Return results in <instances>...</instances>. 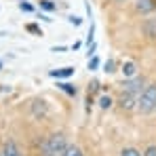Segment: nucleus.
I'll use <instances>...</instances> for the list:
<instances>
[{"label":"nucleus","mask_w":156,"mask_h":156,"mask_svg":"<svg viewBox=\"0 0 156 156\" xmlns=\"http://www.w3.org/2000/svg\"><path fill=\"white\" fill-rule=\"evenodd\" d=\"M66 150H68V144L63 133H53L42 144V156H63Z\"/></svg>","instance_id":"1"},{"label":"nucleus","mask_w":156,"mask_h":156,"mask_svg":"<svg viewBox=\"0 0 156 156\" xmlns=\"http://www.w3.org/2000/svg\"><path fill=\"white\" fill-rule=\"evenodd\" d=\"M137 110L141 114H150L156 110V84H148L144 87L139 99H137Z\"/></svg>","instance_id":"2"},{"label":"nucleus","mask_w":156,"mask_h":156,"mask_svg":"<svg viewBox=\"0 0 156 156\" xmlns=\"http://www.w3.org/2000/svg\"><path fill=\"white\" fill-rule=\"evenodd\" d=\"M144 87V78L141 76H133V78H127L122 82V93H133V95H141V89Z\"/></svg>","instance_id":"3"},{"label":"nucleus","mask_w":156,"mask_h":156,"mask_svg":"<svg viewBox=\"0 0 156 156\" xmlns=\"http://www.w3.org/2000/svg\"><path fill=\"white\" fill-rule=\"evenodd\" d=\"M133 6L137 15H150L156 11V0H133Z\"/></svg>","instance_id":"4"},{"label":"nucleus","mask_w":156,"mask_h":156,"mask_svg":"<svg viewBox=\"0 0 156 156\" xmlns=\"http://www.w3.org/2000/svg\"><path fill=\"white\" fill-rule=\"evenodd\" d=\"M137 99H139V95H133V93H122V97L118 99V104L122 110H133V108H137Z\"/></svg>","instance_id":"5"},{"label":"nucleus","mask_w":156,"mask_h":156,"mask_svg":"<svg viewBox=\"0 0 156 156\" xmlns=\"http://www.w3.org/2000/svg\"><path fill=\"white\" fill-rule=\"evenodd\" d=\"M0 156H21V152H19V148H17V144H15L13 139H9V141H4Z\"/></svg>","instance_id":"6"},{"label":"nucleus","mask_w":156,"mask_h":156,"mask_svg":"<svg viewBox=\"0 0 156 156\" xmlns=\"http://www.w3.org/2000/svg\"><path fill=\"white\" fill-rule=\"evenodd\" d=\"M49 76L51 78H70V76H74V68L68 66V68H61V70H51Z\"/></svg>","instance_id":"7"},{"label":"nucleus","mask_w":156,"mask_h":156,"mask_svg":"<svg viewBox=\"0 0 156 156\" xmlns=\"http://www.w3.org/2000/svg\"><path fill=\"white\" fill-rule=\"evenodd\" d=\"M120 72L125 74V78H133V76H137V66L133 61H125L122 68H120Z\"/></svg>","instance_id":"8"},{"label":"nucleus","mask_w":156,"mask_h":156,"mask_svg":"<svg viewBox=\"0 0 156 156\" xmlns=\"http://www.w3.org/2000/svg\"><path fill=\"white\" fill-rule=\"evenodd\" d=\"M59 89H61L63 93H68L70 97H76V87H72L70 82H61V84H59Z\"/></svg>","instance_id":"9"},{"label":"nucleus","mask_w":156,"mask_h":156,"mask_svg":"<svg viewBox=\"0 0 156 156\" xmlns=\"http://www.w3.org/2000/svg\"><path fill=\"white\" fill-rule=\"evenodd\" d=\"M112 104H114V101H112L110 95H101V97H99V108H101V110H110Z\"/></svg>","instance_id":"10"},{"label":"nucleus","mask_w":156,"mask_h":156,"mask_svg":"<svg viewBox=\"0 0 156 156\" xmlns=\"http://www.w3.org/2000/svg\"><path fill=\"white\" fill-rule=\"evenodd\" d=\"M38 4H40V9H44V11H49V13L57 11V4H55L53 0H40Z\"/></svg>","instance_id":"11"},{"label":"nucleus","mask_w":156,"mask_h":156,"mask_svg":"<svg viewBox=\"0 0 156 156\" xmlns=\"http://www.w3.org/2000/svg\"><path fill=\"white\" fill-rule=\"evenodd\" d=\"M63 156H84V154H82V150L78 146H68V150H66Z\"/></svg>","instance_id":"12"},{"label":"nucleus","mask_w":156,"mask_h":156,"mask_svg":"<svg viewBox=\"0 0 156 156\" xmlns=\"http://www.w3.org/2000/svg\"><path fill=\"white\" fill-rule=\"evenodd\" d=\"M120 156H144L137 148H122V152H120Z\"/></svg>","instance_id":"13"},{"label":"nucleus","mask_w":156,"mask_h":156,"mask_svg":"<svg viewBox=\"0 0 156 156\" xmlns=\"http://www.w3.org/2000/svg\"><path fill=\"white\" fill-rule=\"evenodd\" d=\"M114 68H116L114 59H108V61H105V66H104V72H108V74H112V72H116Z\"/></svg>","instance_id":"14"},{"label":"nucleus","mask_w":156,"mask_h":156,"mask_svg":"<svg viewBox=\"0 0 156 156\" xmlns=\"http://www.w3.org/2000/svg\"><path fill=\"white\" fill-rule=\"evenodd\" d=\"M97 68H99V59L93 55V57L89 59V70H97Z\"/></svg>","instance_id":"15"},{"label":"nucleus","mask_w":156,"mask_h":156,"mask_svg":"<svg viewBox=\"0 0 156 156\" xmlns=\"http://www.w3.org/2000/svg\"><path fill=\"white\" fill-rule=\"evenodd\" d=\"M26 30H27V32H34V34H38V36H42V30H40L38 26H34V23L26 26Z\"/></svg>","instance_id":"16"},{"label":"nucleus","mask_w":156,"mask_h":156,"mask_svg":"<svg viewBox=\"0 0 156 156\" xmlns=\"http://www.w3.org/2000/svg\"><path fill=\"white\" fill-rule=\"evenodd\" d=\"M19 9L26 11V13H32V11H34V6H32L30 2H19Z\"/></svg>","instance_id":"17"},{"label":"nucleus","mask_w":156,"mask_h":156,"mask_svg":"<svg viewBox=\"0 0 156 156\" xmlns=\"http://www.w3.org/2000/svg\"><path fill=\"white\" fill-rule=\"evenodd\" d=\"M68 21H70L72 26H80V23H82V19L76 17V15H70V17H68Z\"/></svg>","instance_id":"18"},{"label":"nucleus","mask_w":156,"mask_h":156,"mask_svg":"<svg viewBox=\"0 0 156 156\" xmlns=\"http://www.w3.org/2000/svg\"><path fill=\"white\" fill-rule=\"evenodd\" d=\"M144 156H156V146H148L146 152H144Z\"/></svg>","instance_id":"19"},{"label":"nucleus","mask_w":156,"mask_h":156,"mask_svg":"<svg viewBox=\"0 0 156 156\" xmlns=\"http://www.w3.org/2000/svg\"><path fill=\"white\" fill-rule=\"evenodd\" d=\"M0 70H2V61H0Z\"/></svg>","instance_id":"20"},{"label":"nucleus","mask_w":156,"mask_h":156,"mask_svg":"<svg viewBox=\"0 0 156 156\" xmlns=\"http://www.w3.org/2000/svg\"><path fill=\"white\" fill-rule=\"evenodd\" d=\"M21 2H26V0H21Z\"/></svg>","instance_id":"21"}]
</instances>
